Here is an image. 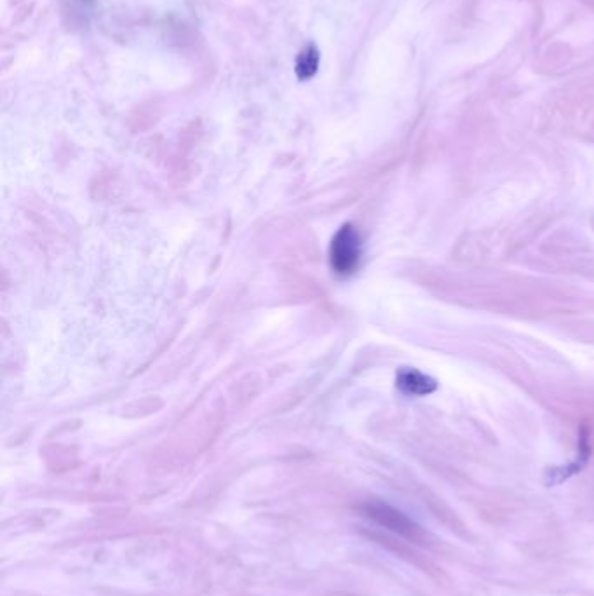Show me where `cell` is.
<instances>
[{
    "mask_svg": "<svg viewBox=\"0 0 594 596\" xmlns=\"http://www.w3.org/2000/svg\"><path fill=\"white\" fill-rule=\"evenodd\" d=\"M361 260V238L352 225H344L331 241L330 262L338 276H349Z\"/></svg>",
    "mask_w": 594,
    "mask_h": 596,
    "instance_id": "1",
    "label": "cell"
},
{
    "mask_svg": "<svg viewBox=\"0 0 594 596\" xmlns=\"http://www.w3.org/2000/svg\"><path fill=\"white\" fill-rule=\"evenodd\" d=\"M319 67V51L314 46L305 48L297 60V75L298 79H311L312 75H316Z\"/></svg>",
    "mask_w": 594,
    "mask_h": 596,
    "instance_id": "4",
    "label": "cell"
},
{
    "mask_svg": "<svg viewBox=\"0 0 594 596\" xmlns=\"http://www.w3.org/2000/svg\"><path fill=\"white\" fill-rule=\"evenodd\" d=\"M396 386L406 396H427L438 389V382L415 368H401Z\"/></svg>",
    "mask_w": 594,
    "mask_h": 596,
    "instance_id": "3",
    "label": "cell"
},
{
    "mask_svg": "<svg viewBox=\"0 0 594 596\" xmlns=\"http://www.w3.org/2000/svg\"><path fill=\"white\" fill-rule=\"evenodd\" d=\"M365 511L373 522H377L378 525H382L385 529L392 530L406 539H419L422 534L419 527L408 516L403 515L401 511L392 508L389 504L370 502V504H366Z\"/></svg>",
    "mask_w": 594,
    "mask_h": 596,
    "instance_id": "2",
    "label": "cell"
}]
</instances>
